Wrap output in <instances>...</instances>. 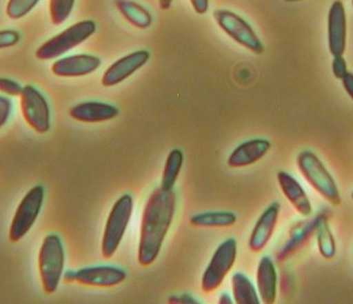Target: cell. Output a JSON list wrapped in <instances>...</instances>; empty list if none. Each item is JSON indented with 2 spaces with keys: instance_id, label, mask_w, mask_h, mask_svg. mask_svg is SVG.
I'll use <instances>...</instances> for the list:
<instances>
[{
  "instance_id": "obj_1",
  "label": "cell",
  "mask_w": 353,
  "mask_h": 304,
  "mask_svg": "<svg viewBox=\"0 0 353 304\" xmlns=\"http://www.w3.org/2000/svg\"><path fill=\"white\" fill-rule=\"evenodd\" d=\"M176 205L174 190L158 188L150 194L141 220L138 247L141 266L152 265L158 259L174 220Z\"/></svg>"
},
{
  "instance_id": "obj_2",
  "label": "cell",
  "mask_w": 353,
  "mask_h": 304,
  "mask_svg": "<svg viewBox=\"0 0 353 304\" xmlns=\"http://www.w3.org/2000/svg\"><path fill=\"white\" fill-rule=\"evenodd\" d=\"M299 172L311 188L332 206L342 204L338 184L321 159L312 150H303L296 158Z\"/></svg>"
},
{
  "instance_id": "obj_3",
  "label": "cell",
  "mask_w": 353,
  "mask_h": 304,
  "mask_svg": "<svg viewBox=\"0 0 353 304\" xmlns=\"http://www.w3.org/2000/svg\"><path fill=\"white\" fill-rule=\"evenodd\" d=\"M65 247L61 236L49 234L41 243L39 255V270L41 285L48 295H52L59 289L65 272Z\"/></svg>"
},
{
  "instance_id": "obj_4",
  "label": "cell",
  "mask_w": 353,
  "mask_h": 304,
  "mask_svg": "<svg viewBox=\"0 0 353 304\" xmlns=\"http://www.w3.org/2000/svg\"><path fill=\"white\" fill-rule=\"evenodd\" d=\"M134 203L132 194H123L109 212L103 234L101 252L104 259L114 257L132 220Z\"/></svg>"
},
{
  "instance_id": "obj_5",
  "label": "cell",
  "mask_w": 353,
  "mask_h": 304,
  "mask_svg": "<svg viewBox=\"0 0 353 304\" xmlns=\"http://www.w3.org/2000/svg\"><path fill=\"white\" fill-rule=\"evenodd\" d=\"M95 31L97 25L94 21L90 19L79 21L43 43L37 50L35 57L39 61L59 59L90 39Z\"/></svg>"
},
{
  "instance_id": "obj_6",
  "label": "cell",
  "mask_w": 353,
  "mask_h": 304,
  "mask_svg": "<svg viewBox=\"0 0 353 304\" xmlns=\"http://www.w3.org/2000/svg\"><path fill=\"white\" fill-rule=\"evenodd\" d=\"M237 252V241L234 238L225 240L216 248L202 275L201 290L204 293L212 294L219 289L235 264Z\"/></svg>"
},
{
  "instance_id": "obj_7",
  "label": "cell",
  "mask_w": 353,
  "mask_h": 304,
  "mask_svg": "<svg viewBox=\"0 0 353 304\" xmlns=\"http://www.w3.org/2000/svg\"><path fill=\"white\" fill-rule=\"evenodd\" d=\"M45 201V188L43 185H35L23 196L19 207L14 214L11 226H10V241H21L23 236L34 225L43 208Z\"/></svg>"
},
{
  "instance_id": "obj_8",
  "label": "cell",
  "mask_w": 353,
  "mask_h": 304,
  "mask_svg": "<svg viewBox=\"0 0 353 304\" xmlns=\"http://www.w3.org/2000/svg\"><path fill=\"white\" fill-rule=\"evenodd\" d=\"M214 19L220 29L238 45H243L254 54H263L265 45L252 26L241 16L229 10H216Z\"/></svg>"
},
{
  "instance_id": "obj_9",
  "label": "cell",
  "mask_w": 353,
  "mask_h": 304,
  "mask_svg": "<svg viewBox=\"0 0 353 304\" xmlns=\"http://www.w3.org/2000/svg\"><path fill=\"white\" fill-rule=\"evenodd\" d=\"M21 114L27 124L39 134L51 128V111L47 99L32 85L23 87L21 95Z\"/></svg>"
},
{
  "instance_id": "obj_10",
  "label": "cell",
  "mask_w": 353,
  "mask_h": 304,
  "mask_svg": "<svg viewBox=\"0 0 353 304\" xmlns=\"http://www.w3.org/2000/svg\"><path fill=\"white\" fill-rule=\"evenodd\" d=\"M126 278V270L114 265L86 266L73 270V282L90 287H114Z\"/></svg>"
},
{
  "instance_id": "obj_11",
  "label": "cell",
  "mask_w": 353,
  "mask_h": 304,
  "mask_svg": "<svg viewBox=\"0 0 353 304\" xmlns=\"http://www.w3.org/2000/svg\"><path fill=\"white\" fill-rule=\"evenodd\" d=\"M150 59V53L148 50H138L126 57H121L105 71L102 77L103 86L109 88L120 85L144 67Z\"/></svg>"
},
{
  "instance_id": "obj_12",
  "label": "cell",
  "mask_w": 353,
  "mask_h": 304,
  "mask_svg": "<svg viewBox=\"0 0 353 304\" xmlns=\"http://www.w3.org/2000/svg\"><path fill=\"white\" fill-rule=\"evenodd\" d=\"M329 52L333 57H344L347 47V14L344 3L336 0L331 5L328 13Z\"/></svg>"
},
{
  "instance_id": "obj_13",
  "label": "cell",
  "mask_w": 353,
  "mask_h": 304,
  "mask_svg": "<svg viewBox=\"0 0 353 304\" xmlns=\"http://www.w3.org/2000/svg\"><path fill=\"white\" fill-rule=\"evenodd\" d=\"M281 214V204L273 202L263 210L256 222L249 239V247L252 252H263L271 241Z\"/></svg>"
},
{
  "instance_id": "obj_14",
  "label": "cell",
  "mask_w": 353,
  "mask_h": 304,
  "mask_svg": "<svg viewBox=\"0 0 353 304\" xmlns=\"http://www.w3.org/2000/svg\"><path fill=\"white\" fill-rule=\"evenodd\" d=\"M102 65L100 57L77 54L57 59L51 65L53 74L59 77H82L98 70Z\"/></svg>"
},
{
  "instance_id": "obj_15",
  "label": "cell",
  "mask_w": 353,
  "mask_h": 304,
  "mask_svg": "<svg viewBox=\"0 0 353 304\" xmlns=\"http://www.w3.org/2000/svg\"><path fill=\"white\" fill-rule=\"evenodd\" d=\"M317 214L314 218L309 219L306 221H301L291 227L288 234L287 241L283 244V247L277 252L276 260L279 263H283L285 260L303 250L309 243L316 230Z\"/></svg>"
},
{
  "instance_id": "obj_16",
  "label": "cell",
  "mask_w": 353,
  "mask_h": 304,
  "mask_svg": "<svg viewBox=\"0 0 353 304\" xmlns=\"http://www.w3.org/2000/svg\"><path fill=\"white\" fill-rule=\"evenodd\" d=\"M119 114L120 110L114 105L95 101L79 103L69 110L71 119L87 124L108 122L116 119Z\"/></svg>"
},
{
  "instance_id": "obj_17",
  "label": "cell",
  "mask_w": 353,
  "mask_h": 304,
  "mask_svg": "<svg viewBox=\"0 0 353 304\" xmlns=\"http://www.w3.org/2000/svg\"><path fill=\"white\" fill-rule=\"evenodd\" d=\"M272 144L267 139H253L238 145L229 158L228 165L231 168H243L261 161L271 149Z\"/></svg>"
},
{
  "instance_id": "obj_18",
  "label": "cell",
  "mask_w": 353,
  "mask_h": 304,
  "mask_svg": "<svg viewBox=\"0 0 353 304\" xmlns=\"http://www.w3.org/2000/svg\"><path fill=\"white\" fill-rule=\"evenodd\" d=\"M277 182L285 198L301 216L308 218L312 214V203L306 190L294 176L281 170L277 174Z\"/></svg>"
},
{
  "instance_id": "obj_19",
  "label": "cell",
  "mask_w": 353,
  "mask_h": 304,
  "mask_svg": "<svg viewBox=\"0 0 353 304\" xmlns=\"http://www.w3.org/2000/svg\"><path fill=\"white\" fill-rule=\"evenodd\" d=\"M256 289L263 303H275L279 290V275L274 261L268 256L261 258L257 266Z\"/></svg>"
},
{
  "instance_id": "obj_20",
  "label": "cell",
  "mask_w": 353,
  "mask_h": 304,
  "mask_svg": "<svg viewBox=\"0 0 353 304\" xmlns=\"http://www.w3.org/2000/svg\"><path fill=\"white\" fill-rule=\"evenodd\" d=\"M317 250L325 260H332L336 256V242L329 225L326 212L317 214L316 230H315Z\"/></svg>"
},
{
  "instance_id": "obj_21",
  "label": "cell",
  "mask_w": 353,
  "mask_h": 304,
  "mask_svg": "<svg viewBox=\"0 0 353 304\" xmlns=\"http://www.w3.org/2000/svg\"><path fill=\"white\" fill-rule=\"evenodd\" d=\"M232 293L234 302L237 304H259V292L248 276L243 273H235L232 277Z\"/></svg>"
},
{
  "instance_id": "obj_22",
  "label": "cell",
  "mask_w": 353,
  "mask_h": 304,
  "mask_svg": "<svg viewBox=\"0 0 353 304\" xmlns=\"http://www.w3.org/2000/svg\"><path fill=\"white\" fill-rule=\"evenodd\" d=\"M114 5L123 17L134 28L145 30L152 26V13L140 3L134 1H117Z\"/></svg>"
},
{
  "instance_id": "obj_23",
  "label": "cell",
  "mask_w": 353,
  "mask_h": 304,
  "mask_svg": "<svg viewBox=\"0 0 353 304\" xmlns=\"http://www.w3.org/2000/svg\"><path fill=\"white\" fill-rule=\"evenodd\" d=\"M237 216L231 212H204L190 216V225L195 227L224 228L233 226Z\"/></svg>"
},
{
  "instance_id": "obj_24",
  "label": "cell",
  "mask_w": 353,
  "mask_h": 304,
  "mask_svg": "<svg viewBox=\"0 0 353 304\" xmlns=\"http://www.w3.org/2000/svg\"><path fill=\"white\" fill-rule=\"evenodd\" d=\"M183 162L184 154L182 150L176 148L172 149L166 158L160 188L165 190H174V185L181 172Z\"/></svg>"
},
{
  "instance_id": "obj_25",
  "label": "cell",
  "mask_w": 353,
  "mask_h": 304,
  "mask_svg": "<svg viewBox=\"0 0 353 304\" xmlns=\"http://www.w3.org/2000/svg\"><path fill=\"white\" fill-rule=\"evenodd\" d=\"M75 1L70 0H51L49 3V13L53 25L59 26L65 23L72 13Z\"/></svg>"
},
{
  "instance_id": "obj_26",
  "label": "cell",
  "mask_w": 353,
  "mask_h": 304,
  "mask_svg": "<svg viewBox=\"0 0 353 304\" xmlns=\"http://www.w3.org/2000/svg\"><path fill=\"white\" fill-rule=\"evenodd\" d=\"M39 3L37 0H11L7 3L6 13L9 19L19 21L27 16Z\"/></svg>"
},
{
  "instance_id": "obj_27",
  "label": "cell",
  "mask_w": 353,
  "mask_h": 304,
  "mask_svg": "<svg viewBox=\"0 0 353 304\" xmlns=\"http://www.w3.org/2000/svg\"><path fill=\"white\" fill-rule=\"evenodd\" d=\"M23 87L19 81L8 77H0V92L10 95V97H21Z\"/></svg>"
},
{
  "instance_id": "obj_28",
  "label": "cell",
  "mask_w": 353,
  "mask_h": 304,
  "mask_svg": "<svg viewBox=\"0 0 353 304\" xmlns=\"http://www.w3.org/2000/svg\"><path fill=\"white\" fill-rule=\"evenodd\" d=\"M21 41V34L15 30H0V49L14 47Z\"/></svg>"
},
{
  "instance_id": "obj_29",
  "label": "cell",
  "mask_w": 353,
  "mask_h": 304,
  "mask_svg": "<svg viewBox=\"0 0 353 304\" xmlns=\"http://www.w3.org/2000/svg\"><path fill=\"white\" fill-rule=\"evenodd\" d=\"M12 110H13V103L11 99L0 95V129L7 124L11 116Z\"/></svg>"
},
{
  "instance_id": "obj_30",
  "label": "cell",
  "mask_w": 353,
  "mask_h": 304,
  "mask_svg": "<svg viewBox=\"0 0 353 304\" xmlns=\"http://www.w3.org/2000/svg\"><path fill=\"white\" fill-rule=\"evenodd\" d=\"M331 70L335 79L342 81L345 75L349 72L348 65L344 57H333L332 63H331Z\"/></svg>"
},
{
  "instance_id": "obj_31",
  "label": "cell",
  "mask_w": 353,
  "mask_h": 304,
  "mask_svg": "<svg viewBox=\"0 0 353 304\" xmlns=\"http://www.w3.org/2000/svg\"><path fill=\"white\" fill-rule=\"evenodd\" d=\"M168 303L170 304H200L201 302L196 299L194 296L190 294H182V295H172L168 298Z\"/></svg>"
},
{
  "instance_id": "obj_32",
  "label": "cell",
  "mask_w": 353,
  "mask_h": 304,
  "mask_svg": "<svg viewBox=\"0 0 353 304\" xmlns=\"http://www.w3.org/2000/svg\"><path fill=\"white\" fill-rule=\"evenodd\" d=\"M190 5H192V9L195 10L196 13L200 14V15L205 14L210 7L208 0H190Z\"/></svg>"
},
{
  "instance_id": "obj_33",
  "label": "cell",
  "mask_w": 353,
  "mask_h": 304,
  "mask_svg": "<svg viewBox=\"0 0 353 304\" xmlns=\"http://www.w3.org/2000/svg\"><path fill=\"white\" fill-rule=\"evenodd\" d=\"M342 85L347 94L353 101V73L348 72L342 79Z\"/></svg>"
},
{
  "instance_id": "obj_34",
  "label": "cell",
  "mask_w": 353,
  "mask_h": 304,
  "mask_svg": "<svg viewBox=\"0 0 353 304\" xmlns=\"http://www.w3.org/2000/svg\"><path fill=\"white\" fill-rule=\"evenodd\" d=\"M218 303L220 304H233L234 299L229 295V294L223 293L221 296H220L219 300H218Z\"/></svg>"
},
{
  "instance_id": "obj_35",
  "label": "cell",
  "mask_w": 353,
  "mask_h": 304,
  "mask_svg": "<svg viewBox=\"0 0 353 304\" xmlns=\"http://www.w3.org/2000/svg\"><path fill=\"white\" fill-rule=\"evenodd\" d=\"M172 3V1H168V0H160V1H159V6H160V8H161L163 11L170 9Z\"/></svg>"
},
{
  "instance_id": "obj_36",
  "label": "cell",
  "mask_w": 353,
  "mask_h": 304,
  "mask_svg": "<svg viewBox=\"0 0 353 304\" xmlns=\"http://www.w3.org/2000/svg\"><path fill=\"white\" fill-rule=\"evenodd\" d=\"M351 199H352V200H353V190H352V192H351Z\"/></svg>"
},
{
  "instance_id": "obj_37",
  "label": "cell",
  "mask_w": 353,
  "mask_h": 304,
  "mask_svg": "<svg viewBox=\"0 0 353 304\" xmlns=\"http://www.w3.org/2000/svg\"><path fill=\"white\" fill-rule=\"evenodd\" d=\"M351 5H352V7H353V0H352V1H351Z\"/></svg>"
}]
</instances>
